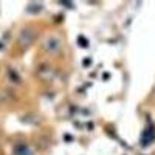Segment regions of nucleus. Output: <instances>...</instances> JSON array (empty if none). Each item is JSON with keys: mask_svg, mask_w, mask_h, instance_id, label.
<instances>
[{"mask_svg": "<svg viewBox=\"0 0 155 155\" xmlns=\"http://www.w3.org/2000/svg\"><path fill=\"white\" fill-rule=\"evenodd\" d=\"M44 47H45V50L48 51V53H51V54H59L61 51H62L64 44H62V39H61L58 34H51V36H48V37L45 39Z\"/></svg>", "mask_w": 155, "mask_h": 155, "instance_id": "f257e3e1", "label": "nucleus"}, {"mask_svg": "<svg viewBox=\"0 0 155 155\" xmlns=\"http://www.w3.org/2000/svg\"><path fill=\"white\" fill-rule=\"evenodd\" d=\"M36 36H37L36 30H33V28H23L20 31V34H19V45L22 48L30 47L36 41Z\"/></svg>", "mask_w": 155, "mask_h": 155, "instance_id": "f03ea898", "label": "nucleus"}, {"mask_svg": "<svg viewBox=\"0 0 155 155\" xmlns=\"http://www.w3.org/2000/svg\"><path fill=\"white\" fill-rule=\"evenodd\" d=\"M153 140H155V129H153L152 124H149L144 130H143V135H141V144L147 146V144L152 143Z\"/></svg>", "mask_w": 155, "mask_h": 155, "instance_id": "7ed1b4c3", "label": "nucleus"}, {"mask_svg": "<svg viewBox=\"0 0 155 155\" xmlns=\"http://www.w3.org/2000/svg\"><path fill=\"white\" fill-rule=\"evenodd\" d=\"M16 149H17V150H16L17 155H30V153H31V150H30L27 146H23V144H22V146H17Z\"/></svg>", "mask_w": 155, "mask_h": 155, "instance_id": "20e7f679", "label": "nucleus"}, {"mask_svg": "<svg viewBox=\"0 0 155 155\" xmlns=\"http://www.w3.org/2000/svg\"><path fill=\"white\" fill-rule=\"evenodd\" d=\"M78 44H79V45H82V47H87V45H88L87 39H85L84 36H79V39H78Z\"/></svg>", "mask_w": 155, "mask_h": 155, "instance_id": "39448f33", "label": "nucleus"}, {"mask_svg": "<svg viewBox=\"0 0 155 155\" xmlns=\"http://www.w3.org/2000/svg\"><path fill=\"white\" fill-rule=\"evenodd\" d=\"M84 65H85V67L90 65V58H85V59H84Z\"/></svg>", "mask_w": 155, "mask_h": 155, "instance_id": "423d86ee", "label": "nucleus"}, {"mask_svg": "<svg viewBox=\"0 0 155 155\" xmlns=\"http://www.w3.org/2000/svg\"><path fill=\"white\" fill-rule=\"evenodd\" d=\"M65 140H67V141H71L73 138H71V135H65Z\"/></svg>", "mask_w": 155, "mask_h": 155, "instance_id": "0eeeda50", "label": "nucleus"}]
</instances>
